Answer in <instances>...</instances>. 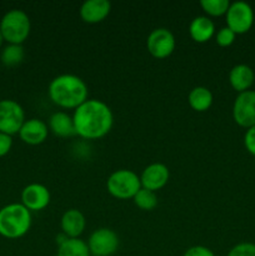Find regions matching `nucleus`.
I'll return each mask as SVG.
<instances>
[{
	"mask_svg": "<svg viewBox=\"0 0 255 256\" xmlns=\"http://www.w3.org/2000/svg\"><path fill=\"white\" fill-rule=\"evenodd\" d=\"M75 132L82 139L96 140L104 138L112 130L114 115L104 102L88 99L74 110L72 115Z\"/></svg>",
	"mask_w": 255,
	"mask_h": 256,
	"instance_id": "1",
	"label": "nucleus"
},
{
	"mask_svg": "<svg viewBox=\"0 0 255 256\" xmlns=\"http://www.w3.org/2000/svg\"><path fill=\"white\" fill-rule=\"evenodd\" d=\"M50 100L62 109H76L88 100V85L74 74H62L55 76L48 88Z\"/></svg>",
	"mask_w": 255,
	"mask_h": 256,
	"instance_id": "2",
	"label": "nucleus"
},
{
	"mask_svg": "<svg viewBox=\"0 0 255 256\" xmlns=\"http://www.w3.org/2000/svg\"><path fill=\"white\" fill-rule=\"evenodd\" d=\"M32 226V212L22 204L12 202L0 209V235L6 239L24 236Z\"/></svg>",
	"mask_w": 255,
	"mask_h": 256,
	"instance_id": "3",
	"label": "nucleus"
},
{
	"mask_svg": "<svg viewBox=\"0 0 255 256\" xmlns=\"http://www.w3.org/2000/svg\"><path fill=\"white\" fill-rule=\"evenodd\" d=\"M32 29L29 15L20 9H12L5 12L0 20V32L8 44L22 45Z\"/></svg>",
	"mask_w": 255,
	"mask_h": 256,
	"instance_id": "4",
	"label": "nucleus"
},
{
	"mask_svg": "<svg viewBox=\"0 0 255 256\" xmlns=\"http://www.w3.org/2000/svg\"><path fill=\"white\" fill-rule=\"evenodd\" d=\"M106 188L110 195L120 200L132 199L142 189L140 176L129 169H119L112 172L106 180Z\"/></svg>",
	"mask_w": 255,
	"mask_h": 256,
	"instance_id": "5",
	"label": "nucleus"
},
{
	"mask_svg": "<svg viewBox=\"0 0 255 256\" xmlns=\"http://www.w3.org/2000/svg\"><path fill=\"white\" fill-rule=\"evenodd\" d=\"M25 122V112L22 105L12 99L0 100V132L10 135L19 134Z\"/></svg>",
	"mask_w": 255,
	"mask_h": 256,
	"instance_id": "6",
	"label": "nucleus"
},
{
	"mask_svg": "<svg viewBox=\"0 0 255 256\" xmlns=\"http://www.w3.org/2000/svg\"><path fill=\"white\" fill-rule=\"evenodd\" d=\"M226 25L235 34H244L249 32L254 22V12L252 8L245 2H230L226 14Z\"/></svg>",
	"mask_w": 255,
	"mask_h": 256,
	"instance_id": "7",
	"label": "nucleus"
},
{
	"mask_svg": "<svg viewBox=\"0 0 255 256\" xmlns=\"http://www.w3.org/2000/svg\"><path fill=\"white\" fill-rule=\"evenodd\" d=\"M90 255L92 256H112L119 248V236L116 232L108 228H100L92 232L88 240Z\"/></svg>",
	"mask_w": 255,
	"mask_h": 256,
	"instance_id": "8",
	"label": "nucleus"
},
{
	"mask_svg": "<svg viewBox=\"0 0 255 256\" xmlns=\"http://www.w3.org/2000/svg\"><path fill=\"white\" fill-rule=\"evenodd\" d=\"M175 36L166 28H156L148 35V52L156 59H165L175 50Z\"/></svg>",
	"mask_w": 255,
	"mask_h": 256,
	"instance_id": "9",
	"label": "nucleus"
},
{
	"mask_svg": "<svg viewBox=\"0 0 255 256\" xmlns=\"http://www.w3.org/2000/svg\"><path fill=\"white\" fill-rule=\"evenodd\" d=\"M232 118L235 122L242 128L255 125V92L246 90L238 94L232 104Z\"/></svg>",
	"mask_w": 255,
	"mask_h": 256,
	"instance_id": "10",
	"label": "nucleus"
},
{
	"mask_svg": "<svg viewBox=\"0 0 255 256\" xmlns=\"http://www.w3.org/2000/svg\"><path fill=\"white\" fill-rule=\"evenodd\" d=\"M50 202V192L45 185L32 182L22 192V204L32 212L44 210Z\"/></svg>",
	"mask_w": 255,
	"mask_h": 256,
	"instance_id": "11",
	"label": "nucleus"
},
{
	"mask_svg": "<svg viewBox=\"0 0 255 256\" xmlns=\"http://www.w3.org/2000/svg\"><path fill=\"white\" fill-rule=\"evenodd\" d=\"M169 176L170 172L166 165L162 164V162H152V164L148 165L140 175L142 188L155 192L156 190L162 189L168 184Z\"/></svg>",
	"mask_w": 255,
	"mask_h": 256,
	"instance_id": "12",
	"label": "nucleus"
},
{
	"mask_svg": "<svg viewBox=\"0 0 255 256\" xmlns=\"http://www.w3.org/2000/svg\"><path fill=\"white\" fill-rule=\"evenodd\" d=\"M49 134V126L40 119L25 120L19 130V136L25 144L39 145L46 140Z\"/></svg>",
	"mask_w": 255,
	"mask_h": 256,
	"instance_id": "13",
	"label": "nucleus"
},
{
	"mask_svg": "<svg viewBox=\"0 0 255 256\" xmlns=\"http://www.w3.org/2000/svg\"><path fill=\"white\" fill-rule=\"evenodd\" d=\"M112 10V4L108 0H86L80 6V18L88 24L102 22Z\"/></svg>",
	"mask_w": 255,
	"mask_h": 256,
	"instance_id": "14",
	"label": "nucleus"
},
{
	"mask_svg": "<svg viewBox=\"0 0 255 256\" xmlns=\"http://www.w3.org/2000/svg\"><path fill=\"white\" fill-rule=\"evenodd\" d=\"M62 230L69 239H78L84 232L86 220L84 214L78 209H69L62 214Z\"/></svg>",
	"mask_w": 255,
	"mask_h": 256,
	"instance_id": "15",
	"label": "nucleus"
},
{
	"mask_svg": "<svg viewBox=\"0 0 255 256\" xmlns=\"http://www.w3.org/2000/svg\"><path fill=\"white\" fill-rule=\"evenodd\" d=\"M255 75L252 68L246 64H238L229 72V82L234 90L242 92L249 90L254 82Z\"/></svg>",
	"mask_w": 255,
	"mask_h": 256,
	"instance_id": "16",
	"label": "nucleus"
},
{
	"mask_svg": "<svg viewBox=\"0 0 255 256\" xmlns=\"http://www.w3.org/2000/svg\"><path fill=\"white\" fill-rule=\"evenodd\" d=\"M189 34L196 42H206L214 36L215 24L210 18L200 15L194 18L189 25Z\"/></svg>",
	"mask_w": 255,
	"mask_h": 256,
	"instance_id": "17",
	"label": "nucleus"
},
{
	"mask_svg": "<svg viewBox=\"0 0 255 256\" xmlns=\"http://www.w3.org/2000/svg\"><path fill=\"white\" fill-rule=\"evenodd\" d=\"M49 130L60 138H68L76 134L72 116L65 112H56L50 116Z\"/></svg>",
	"mask_w": 255,
	"mask_h": 256,
	"instance_id": "18",
	"label": "nucleus"
},
{
	"mask_svg": "<svg viewBox=\"0 0 255 256\" xmlns=\"http://www.w3.org/2000/svg\"><path fill=\"white\" fill-rule=\"evenodd\" d=\"M188 102L195 112H206L212 104V92L205 86H195L188 95Z\"/></svg>",
	"mask_w": 255,
	"mask_h": 256,
	"instance_id": "19",
	"label": "nucleus"
},
{
	"mask_svg": "<svg viewBox=\"0 0 255 256\" xmlns=\"http://www.w3.org/2000/svg\"><path fill=\"white\" fill-rule=\"evenodd\" d=\"M56 256H90L88 244L82 240L78 239H68L58 246Z\"/></svg>",
	"mask_w": 255,
	"mask_h": 256,
	"instance_id": "20",
	"label": "nucleus"
},
{
	"mask_svg": "<svg viewBox=\"0 0 255 256\" xmlns=\"http://www.w3.org/2000/svg\"><path fill=\"white\" fill-rule=\"evenodd\" d=\"M25 52L22 45L8 44L0 54V62L5 66H15L24 60Z\"/></svg>",
	"mask_w": 255,
	"mask_h": 256,
	"instance_id": "21",
	"label": "nucleus"
},
{
	"mask_svg": "<svg viewBox=\"0 0 255 256\" xmlns=\"http://www.w3.org/2000/svg\"><path fill=\"white\" fill-rule=\"evenodd\" d=\"M132 200H134L135 205H136L139 209L146 210V212L152 210L158 205L156 194H155L154 192H152V190L144 189V188H142V189L135 194Z\"/></svg>",
	"mask_w": 255,
	"mask_h": 256,
	"instance_id": "22",
	"label": "nucleus"
},
{
	"mask_svg": "<svg viewBox=\"0 0 255 256\" xmlns=\"http://www.w3.org/2000/svg\"><path fill=\"white\" fill-rule=\"evenodd\" d=\"M202 10L212 16H220L226 14L230 6L229 0H202L200 2Z\"/></svg>",
	"mask_w": 255,
	"mask_h": 256,
	"instance_id": "23",
	"label": "nucleus"
},
{
	"mask_svg": "<svg viewBox=\"0 0 255 256\" xmlns=\"http://www.w3.org/2000/svg\"><path fill=\"white\" fill-rule=\"evenodd\" d=\"M235 38H236V34L232 32V29H229L228 26L222 28V29L218 32L216 36H215V40H216V44L222 48L230 46V45L234 42Z\"/></svg>",
	"mask_w": 255,
	"mask_h": 256,
	"instance_id": "24",
	"label": "nucleus"
},
{
	"mask_svg": "<svg viewBox=\"0 0 255 256\" xmlns=\"http://www.w3.org/2000/svg\"><path fill=\"white\" fill-rule=\"evenodd\" d=\"M228 256H255V244L252 242H239L232 248Z\"/></svg>",
	"mask_w": 255,
	"mask_h": 256,
	"instance_id": "25",
	"label": "nucleus"
},
{
	"mask_svg": "<svg viewBox=\"0 0 255 256\" xmlns=\"http://www.w3.org/2000/svg\"><path fill=\"white\" fill-rule=\"evenodd\" d=\"M182 256H215V254L209 248L202 246V245H195V246L189 248Z\"/></svg>",
	"mask_w": 255,
	"mask_h": 256,
	"instance_id": "26",
	"label": "nucleus"
},
{
	"mask_svg": "<svg viewBox=\"0 0 255 256\" xmlns=\"http://www.w3.org/2000/svg\"><path fill=\"white\" fill-rule=\"evenodd\" d=\"M244 145L248 152L255 156V125L249 128L244 135Z\"/></svg>",
	"mask_w": 255,
	"mask_h": 256,
	"instance_id": "27",
	"label": "nucleus"
},
{
	"mask_svg": "<svg viewBox=\"0 0 255 256\" xmlns=\"http://www.w3.org/2000/svg\"><path fill=\"white\" fill-rule=\"evenodd\" d=\"M12 148V136L0 132V158L5 156Z\"/></svg>",
	"mask_w": 255,
	"mask_h": 256,
	"instance_id": "28",
	"label": "nucleus"
},
{
	"mask_svg": "<svg viewBox=\"0 0 255 256\" xmlns=\"http://www.w3.org/2000/svg\"><path fill=\"white\" fill-rule=\"evenodd\" d=\"M2 42H4V39H2V32H0V48H2Z\"/></svg>",
	"mask_w": 255,
	"mask_h": 256,
	"instance_id": "29",
	"label": "nucleus"
},
{
	"mask_svg": "<svg viewBox=\"0 0 255 256\" xmlns=\"http://www.w3.org/2000/svg\"><path fill=\"white\" fill-rule=\"evenodd\" d=\"M0 65H2V62H0Z\"/></svg>",
	"mask_w": 255,
	"mask_h": 256,
	"instance_id": "30",
	"label": "nucleus"
}]
</instances>
